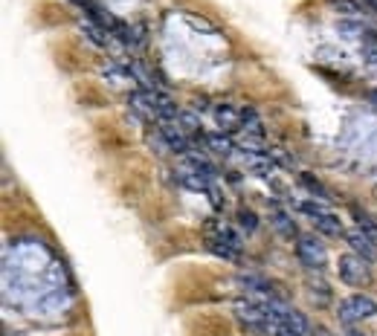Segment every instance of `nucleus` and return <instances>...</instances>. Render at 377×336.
<instances>
[{"instance_id":"obj_1","label":"nucleus","mask_w":377,"mask_h":336,"mask_svg":"<svg viewBox=\"0 0 377 336\" xmlns=\"http://www.w3.org/2000/svg\"><path fill=\"white\" fill-rule=\"evenodd\" d=\"M235 319L244 330L273 336V316H270V299H238L232 304Z\"/></svg>"},{"instance_id":"obj_2","label":"nucleus","mask_w":377,"mask_h":336,"mask_svg":"<svg viewBox=\"0 0 377 336\" xmlns=\"http://www.w3.org/2000/svg\"><path fill=\"white\" fill-rule=\"evenodd\" d=\"M206 243H209V250H212L215 255H221V258H227V261H241L244 243H241V238H238L224 221L206 224Z\"/></svg>"},{"instance_id":"obj_3","label":"nucleus","mask_w":377,"mask_h":336,"mask_svg":"<svg viewBox=\"0 0 377 336\" xmlns=\"http://www.w3.org/2000/svg\"><path fill=\"white\" fill-rule=\"evenodd\" d=\"M296 209L302 212V215L313 224V229L317 232H322V235H328V238H339V235H345V229H342V221L334 215V212L322 203V200H299L296 203Z\"/></svg>"},{"instance_id":"obj_4","label":"nucleus","mask_w":377,"mask_h":336,"mask_svg":"<svg viewBox=\"0 0 377 336\" xmlns=\"http://www.w3.org/2000/svg\"><path fill=\"white\" fill-rule=\"evenodd\" d=\"M337 316L342 325H357L363 319H371L377 316V301L371 296H363V293H354V296H345L337 308Z\"/></svg>"},{"instance_id":"obj_5","label":"nucleus","mask_w":377,"mask_h":336,"mask_svg":"<svg viewBox=\"0 0 377 336\" xmlns=\"http://www.w3.org/2000/svg\"><path fill=\"white\" fill-rule=\"evenodd\" d=\"M296 258L308 272H322L328 267V250L320 238L313 235H299L296 238Z\"/></svg>"},{"instance_id":"obj_6","label":"nucleus","mask_w":377,"mask_h":336,"mask_svg":"<svg viewBox=\"0 0 377 336\" xmlns=\"http://www.w3.org/2000/svg\"><path fill=\"white\" fill-rule=\"evenodd\" d=\"M337 272L349 287H368L371 284V261H366V258L354 255V253L339 255Z\"/></svg>"},{"instance_id":"obj_7","label":"nucleus","mask_w":377,"mask_h":336,"mask_svg":"<svg viewBox=\"0 0 377 336\" xmlns=\"http://www.w3.org/2000/svg\"><path fill=\"white\" fill-rule=\"evenodd\" d=\"M345 241H349V247H351V253L354 255H360V258H366V261H374L377 258V243L363 232V229H349L345 232Z\"/></svg>"},{"instance_id":"obj_8","label":"nucleus","mask_w":377,"mask_h":336,"mask_svg":"<svg viewBox=\"0 0 377 336\" xmlns=\"http://www.w3.org/2000/svg\"><path fill=\"white\" fill-rule=\"evenodd\" d=\"M212 116L218 122V128H221V134L227 131H241V108L230 105V102H221V105H215L212 108Z\"/></svg>"},{"instance_id":"obj_9","label":"nucleus","mask_w":377,"mask_h":336,"mask_svg":"<svg viewBox=\"0 0 377 336\" xmlns=\"http://www.w3.org/2000/svg\"><path fill=\"white\" fill-rule=\"evenodd\" d=\"M244 290H249V293H256L259 299H278L276 296V290H273V284L267 282V279H261V276H256V272H238V279H235Z\"/></svg>"},{"instance_id":"obj_10","label":"nucleus","mask_w":377,"mask_h":336,"mask_svg":"<svg viewBox=\"0 0 377 336\" xmlns=\"http://www.w3.org/2000/svg\"><path fill=\"white\" fill-rule=\"evenodd\" d=\"M241 134L249 139H264V122L253 108H241Z\"/></svg>"},{"instance_id":"obj_11","label":"nucleus","mask_w":377,"mask_h":336,"mask_svg":"<svg viewBox=\"0 0 377 336\" xmlns=\"http://www.w3.org/2000/svg\"><path fill=\"white\" fill-rule=\"evenodd\" d=\"M270 224L276 226V232L281 235V238H299V232H296V224L291 221V215L281 206H270Z\"/></svg>"},{"instance_id":"obj_12","label":"nucleus","mask_w":377,"mask_h":336,"mask_svg":"<svg viewBox=\"0 0 377 336\" xmlns=\"http://www.w3.org/2000/svg\"><path fill=\"white\" fill-rule=\"evenodd\" d=\"M206 151H215L218 157H232L238 145L227 134H206Z\"/></svg>"},{"instance_id":"obj_13","label":"nucleus","mask_w":377,"mask_h":336,"mask_svg":"<svg viewBox=\"0 0 377 336\" xmlns=\"http://www.w3.org/2000/svg\"><path fill=\"white\" fill-rule=\"evenodd\" d=\"M328 6L342 18H363L368 12L366 4H360V0H328Z\"/></svg>"},{"instance_id":"obj_14","label":"nucleus","mask_w":377,"mask_h":336,"mask_svg":"<svg viewBox=\"0 0 377 336\" xmlns=\"http://www.w3.org/2000/svg\"><path fill=\"white\" fill-rule=\"evenodd\" d=\"M81 33L87 35V41H93V44H96V47H108L111 44V33H108V29L105 26H99L96 21H81Z\"/></svg>"},{"instance_id":"obj_15","label":"nucleus","mask_w":377,"mask_h":336,"mask_svg":"<svg viewBox=\"0 0 377 336\" xmlns=\"http://www.w3.org/2000/svg\"><path fill=\"white\" fill-rule=\"evenodd\" d=\"M351 215H354V221H357V229H363L374 243H377V218L374 215H368V212H363L360 206H354L351 209Z\"/></svg>"},{"instance_id":"obj_16","label":"nucleus","mask_w":377,"mask_h":336,"mask_svg":"<svg viewBox=\"0 0 377 336\" xmlns=\"http://www.w3.org/2000/svg\"><path fill=\"white\" fill-rule=\"evenodd\" d=\"M308 290H310V296H313V299L320 296V301H328V299H331V290H328V284H325L322 279L308 276Z\"/></svg>"},{"instance_id":"obj_17","label":"nucleus","mask_w":377,"mask_h":336,"mask_svg":"<svg viewBox=\"0 0 377 336\" xmlns=\"http://www.w3.org/2000/svg\"><path fill=\"white\" fill-rule=\"evenodd\" d=\"M302 183H305V189L313 195V200H328V189L322 186V183H317V180H310L308 174H302Z\"/></svg>"},{"instance_id":"obj_18","label":"nucleus","mask_w":377,"mask_h":336,"mask_svg":"<svg viewBox=\"0 0 377 336\" xmlns=\"http://www.w3.org/2000/svg\"><path fill=\"white\" fill-rule=\"evenodd\" d=\"M238 226L247 229V232H256L259 229V218L249 209H238Z\"/></svg>"},{"instance_id":"obj_19","label":"nucleus","mask_w":377,"mask_h":336,"mask_svg":"<svg viewBox=\"0 0 377 336\" xmlns=\"http://www.w3.org/2000/svg\"><path fill=\"white\" fill-rule=\"evenodd\" d=\"M366 4V9H371V12H377V0H363Z\"/></svg>"},{"instance_id":"obj_20","label":"nucleus","mask_w":377,"mask_h":336,"mask_svg":"<svg viewBox=\"0 0 377 336\" xmlns=\"http://www.w3.org/2000/svg\"><path fill=\"white\" fill-rule=\"evenodd\" d=\"M349 336H363V333H357V330H351V333H349Z\"/></svg>"}]
</instances>
